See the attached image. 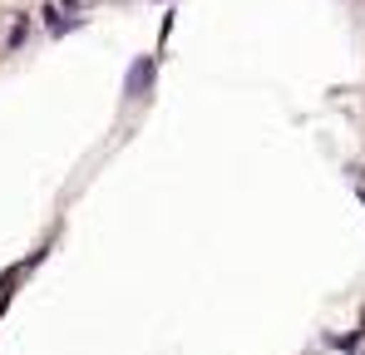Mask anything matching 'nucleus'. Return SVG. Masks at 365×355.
I'll use <instances>...</instances> for the list:
<instances>
[{
    "mask_svg": "<svg viewBox=\"0 0 365 355\" xmlns=\"http://www.w3.org/2000/svg\"><path fill=\"white\" fill-rule=\"evenodd\" d=\"M45 20H50V35H69V30H79V20H64L60 5H45Z\"/></svg>",
    "mask_w": 365,
    "mask_h": 355,
    "instance_id": "f257e3e1",
    "label": "nucleus"
},
{
    "mask_svg": "<svg viewBox=\"0 0 365 355\" xmlns=\"http://www.w3.org/2000/svg\"><path fill=\"white\" fill-rule=\"evenodd\" d=\"M361 202H365V187H361Z\"/></svg>",
    "mask_w": 365,
    "mask_h": 355,
    "instance_id": "f03ea898",
    "label": "nucleus"
}]
</instances>
